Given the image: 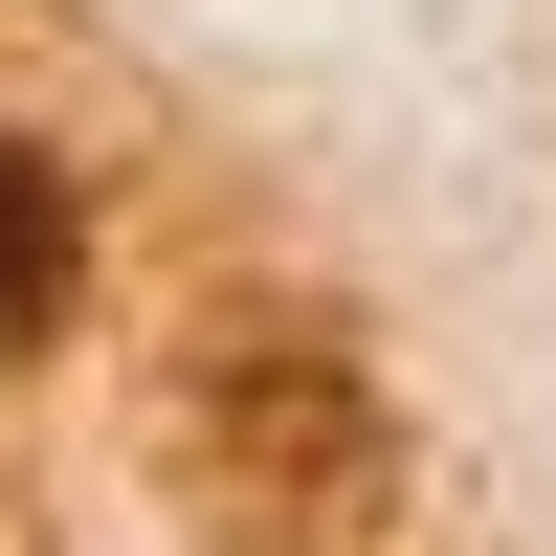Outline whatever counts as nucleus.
Here are the masks:
<instances>
[{
  "instance_id": "nucleus-1",
  "label": "nucleus",
  "mask_w": 556,
  "mask_h": 556,
  "mask_svg": "<svg viewBox=\"0 0 556 556\" xmlns=\"http://www.w3.org/2000/svg\"><path fill=\"white\" fill-rule=\"evenodd\" d=\"M45 312H67V178H45L23 134H0V379L45 356Z\"/></svg>"
}]
</instances>
